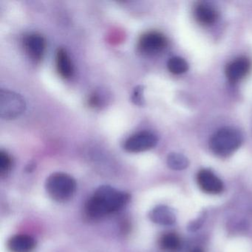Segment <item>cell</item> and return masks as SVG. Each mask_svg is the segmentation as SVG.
Here are the masks:
<instances>
[{
  "label": "cell",
  "instance_id": "cell-1",
  "mask_svg": "<svg viewBox=\"0 0 252 252\" xmlns=\"http://www.w3.org/2000/svg\"><path fill=\"white\" fill-rule=\"evenodd\" d=\"M129 200V193L110 186H101L85 203V214L91 219H101L123 209Z\"/></svg>",
  "mask_w": 252,
  "mask_h": 252
},
{
  "label": "cell",
  "instance_id": "cell-2",
  "mask_svg": "<svg viewBox=\"0 0 252 252\" xmlns=\"http://www.w3.org/2000/svg\"><path fill=\"white\" fill-rule=\"evenodd\" d=\"M76 180L68 174L55 172L47 178L45 189L48 195L60 203L68 201L76 193Z\"/></svg>",
  "mask_w": 252,
  "mask_h": 252
},
{
  "label": "cell",
  "instance_id": "cell-3",
  "mask_svg": "<svg viewBox=\"0 0 252 252\" xmlns=\"http://www.w3.org/2000/svg\"><path fill=\"white\" fill-rule=\"evenodd\" d=\"M243 135L237 129L224 127L215 132L209 141V147L216 156L227 157L234 153L243 143Z\"/></svg>",
  "mask_w": 252,
  "mask_h": 252
},
{
  "label": "cell",
  "instance_id": "cell-4",
  "mask_svg": "<svg viewBox=\"0 0 252 252\" xmlns=\"http://www.w3.org/2000/svg\"><path fill=\"white\" fill-rule=\"evenodd\" d=\"M26 108L23 96L14 91H0V116L5 120H12L21 116Z\"/></svg>",
  "mask_w": 252,
  "mask_h": 252
},
{
  "label": "cell",
  "instance_id": "cell-5",
  "mask_svg": "<svg viewBox=\"0 0 252 252\" xmlns=\"http://www.w3.org/2000/svg\"><path fill=\"white\" fill-rule=\"evenodd\" d=\"M158 138L153 132L141 131L133 134L125 141L124 149L128 153H138L156 147Z\"/></svg>",
  "mask_w": 252,
  "mask_h": 252
},
{
  "label": "cell",
  "instance_id": "cell-6",
  "mask_svg": "<svg viewBox=\"0 0 252 252\" xmlns=\"http://www.w3.org/2000/svg\"><path fill=\"white\" fill-rule=\"evenodd\" d=\"M167 44V39L163 33L158 32H148L140 37L138 48L144 54H157L165 49Z\"/></svg>",
  "mask_w": 252,
  "mask_h": 252
},
{
  "label": "cell",
  "instance_id": "cell-7",
  "mask_svg": "<svg viewBox=\"0 0 252 252\" xmlns=\"http://www.w3.org/2000/svg\"><path fill=\"white\" fill-rule=\"evenodd\" d=\"M197 184L202 191L208 194H220L223 191L222 181L209 169H201L197 175Z\"/></svg>",
  "mask_w": 252,
  "mask_h": 252
},
{
  "label": "cell",
  "instance_id": "cell-8",
  "mask_svg": "<svg viewBox=\"0 0 252 252\" xmlns=\"http://www.w3.org/2000/svg\"><path fill=\"white\" fill-rule=\"evenodd\" d=\"M252 68V63L246 57H239L227 64L225 76L231 83H237L246 77Z\"/></svg>",
  "mask_w": 252,
  "mask_h": 252
},
{
  "label": "cell",
  "instance_id": "cell-9",
  "mask_svg": "<svg viewBox=\"0 0 252 252\" xmlns=\"http://www.w3.org/2000/svg\"><path fill=\"white\" fill-rule=\"evenodd\" d=\"M23 43L26 52L32 60L36 62L42 60L46 49V41L43 36L38 33H31L25 36Z\"/></svg>",
  "mask_w": 252,
  "mask_h": 252
},
{
  "label": "cell",
  "instance_id": "cell-10",
  "mask_svg": "<svg viewBox=\"0 0 252 252\" xmlns=\"http://www.w3.org/2000/svg\"><path fill=\"white\" fill-rule=\"evenodd\" d=\"M36 246V240L29 234H17L8 242V248L11 252H33Z\"/></svg>",
  "mask_w": 252,
  "mask_h": 252
},
{
  "label": "cell",
  "instance_id": "cell-11",
  "mask_svg": "<svg viewBox=\"0 0 252 252\" xmlns=\"http://www.w3.org/2000/svg\"><path fill=\"white\" fill-rule=\"evenodd\" d=\"M194 15L195 20L202 26L213 25L218 18V13L212 5L204 2L197 4L194 8Z\"/></svg>",
  "mask_w": 252,
  "mask_h": 252
},
{
  "label": "cell",
  "instance_id": "cell-12",
  "mask_svg": "<svg viewBox=\"0 0 252 252\" xmlns=\"http://www.w3.org/2000/svg\"><path fill=\"white\" fill-rule=\"evenodd\" d=\"M149 217L153 222L162 225H173L176 221V216L174 211L163 205L156 206L152 209Z\"/></svg>",
  "mask_w": 252,
  "mask_h": 252
},
{
  "label": "cell",
  "instance_id": "cell-13",
  "mask_svg": "<svg viewBox=\"0 0 252 252\" xmlns=\"http://www.w3.org/2000/svg\"><path fill=\"white\" fill-rule=\"evenodd\" d=\"M57 71L63 79H70L73 74V64L70 56L64 48H60L56 53Z\"/></svg>",
  "mask_w": 252,
  "mask_h": 252
},
{
  "label": "cell",
  "instance_id": "cell-14",
  "mask_svg": "<svg viewBox=\"0 0 252 252\" xmlns=\"http://www.w3.org/2000/svg\"><path fill=\"white\" fill-rule=\"evenodd\" d=\"M159 245L163 252H177L181 249V240L175 233L167 232L160 237Z\"/></svg>",
  "mask_w": 252,
  "mask_h": 252
},
{
  "label": "cell",
  "instance_id": "cell-15",
  "mask_svg": "<svg viewBox=\"0 0 252 252\" xmlns=\"http://www.w3.org/2000/svg\"><path fill=\"white\" fill-rule=\"evenodd\" d=\"M188 159L184 155L179 153H171L167 157V164L174 170H182L189 166Z\"/></svg>",
  "mask_w": 252,
  "mask_h": 252
},
{
  "label": "cell",
  "instance_id": "cell-16",
  "mask_svg": "<svg viewBox=\"0 0 252 252\" xmlns=\"http://www.w3.org/2000/svg\"><path fill=\"white\" fill-rule=\"evenodd\" d=\"M167 67L171 73L180 75L186 73L188 70L189 64L184 59L175 57L169 59L167 63Z\"/></svg>",
  "mask_w": 252,
  "mask_h": 252
},
{
  "label": "cell",
  "instance_id": "cell-17",
  "mask_svg": "<svg viewBox=\"0 0 252 252\" xmlns=\"http://www.w3.org/2000/svg\"><path fill=\"white\" fill-rule=\"evenodd\" d=\"M13 159L7 152L0 151V174L6 175L12 169Z\"/></svg>",
  "mask_w": 252,
  "mask_h": 252
},
{
  "label": "cell",
  "instance_id": "cell-18",
  "mask_svg": "<svg viewBox=\"0 0 252 252\" xmlns=\"http://www.w3.org/2000/svg\"><path fill=\"white\" fill-rule=\"evenodd\" d=\"M144 88L141 86H138L134 90L133 94L132 95V100L134 104L137 105H143L144 104Z\"/></svg>",
  "mask_w": 252,
  "mask_h": 252
},
{
  "label": "cell",
  "instance_id": "cell-19",
  "mask_svg": "<svg viewBox=\"0 0 252 252\" xmlns=\"http://www.w3.org/2000/svg\"><path fill=\"white\" fill-rule=\"evenodd\" d=\"M191 252H203V251L200 249V248H196V249H193Z\"/></svg>",
  "mask_w": 252,
  "mask_h": 252
}]
</instances>
